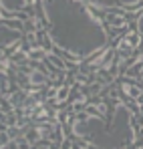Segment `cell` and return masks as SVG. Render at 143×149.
Here are the masks:
<instances>
[{"instance_id": "6da1fadb", "label": "cell", "mask_w": 143, "mask_h": 149, "mask_svg": "<svg viewBox=\"0 0 143 149\" xmlns=\"http://www.w3.org/2000/svg\"><path fill=\"white\" fill-rule=\"evenodd\" d=\"M20 40V30H14L10 24H0V58L4 54V49L12 47Z\"/></svg>"}, {"instance_id": "7a4b0ae2", "label": "cell", "mask_w": 143, "mask_h": 149, "mask_svg": "<svg viewBox=\"0 0 143 149\" xmlns=\"http://www.w3.org/2000/svg\"><path fill=\"white\" fill-rule=\"evenodd\" d=\"M28 6V0H0V8L6 12H18Z\"/></svg>"}, {"instance_id": "277c9868", "label": "cell", "mask_w": 143, "mask_h": 149, "mask_svg": "<svg viewBox=\"0 0 143 149\" xmlns=\"http://www.w3.org/2000/svg\"><path fill=\"white\" fill-rule=\"evenodd\" d=\"M137 32H139V36H143V14L137 18Z\"/></svg>"}, {"instance_id": "3957f363", "label": "cell", "mask_w": 143, "mask_h": 149, "mask_svg": "<svg viewBox=\"0 0 143 149\" xmlns=\"http://www.w3.org/2000/svg\"><path fill=\"white\" fill-rule=\"evenodd\" d=\"M28 81L32 85H43V83H47V74L40 73V71H32V73L28 74Z\"/></svg>"}]
</instances>
